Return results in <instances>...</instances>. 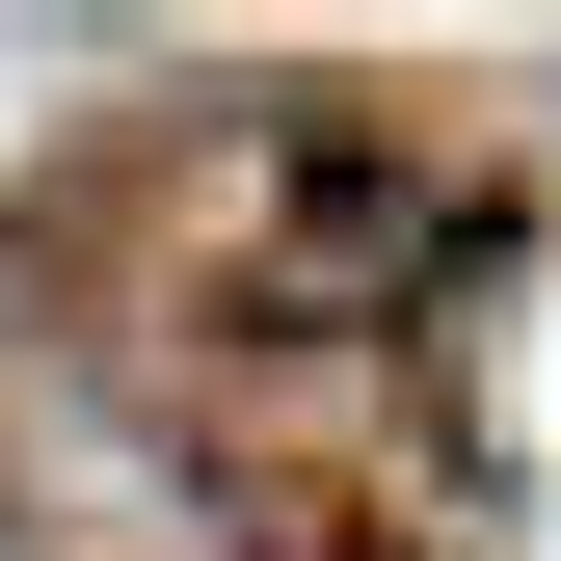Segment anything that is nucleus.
Segmentation results:
<instances>
[{"instance_id": "nucleus-1", "label": "nucleus", "mask_w": 561, "mask_h": 561, "mask_svg": "<svg viewBox=\"0 0 561 561\" xmlns=\"http://www.w3.org/2000/svg\"><path fill=\"white\" fill-rule=\"evenodd\" d=\"M455 267H481V187L428 161V134L267 107L241 161H215V321H267V347H401Z\"/></svg>"}, {"instance_id": "nucleus-2", "label": "nucleus", "mask_w": 561, "mask_h": 561, "mask_svg": "<svg viewBox=\"0 0 561 561\" xmlns=\"http://www.w3.org/2000/svg\"><path fill=\"white\" fill-rule=\"evenodd\" d=\"M241 561H375V535H241Z\"/></svg>"}]
</instances>
